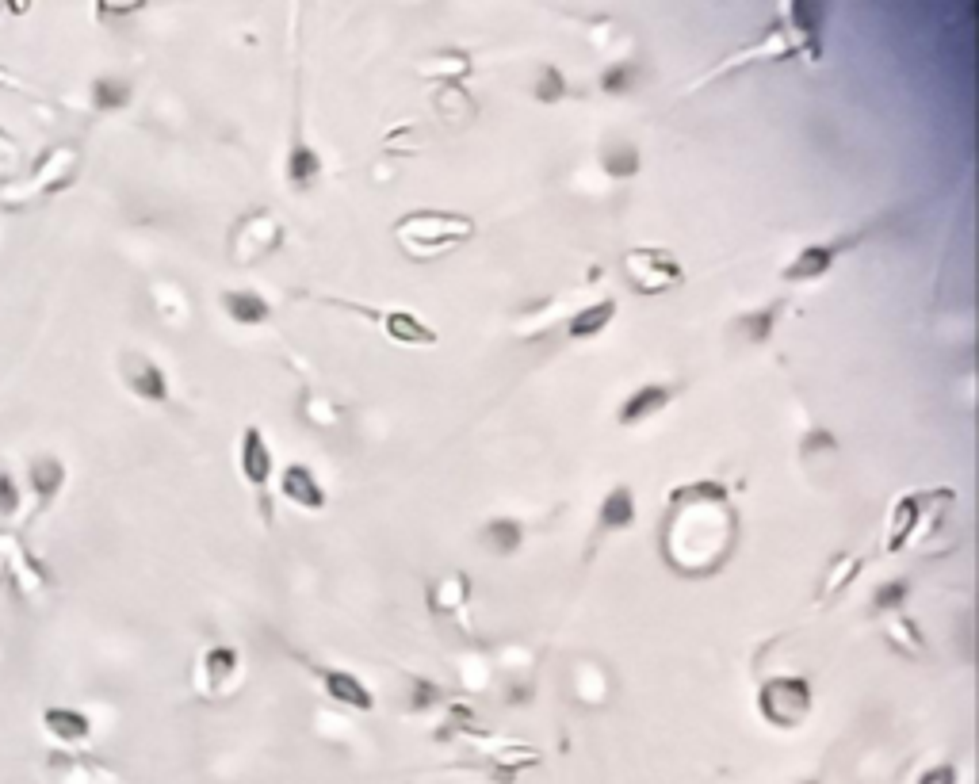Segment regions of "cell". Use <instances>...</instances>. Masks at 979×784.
Wrapping results in <instances>:
<instances>
[{
  "label": "cell",
  "mask_w": 979,
  "mask_h": 784,
  "mask_svg": "<svg viewBox=\"0 0 979 784\" xmlns=\"http://www.w3.org/2000/svg\"><path fill=\"white\" fill-rule=\"evenodd\" d=\"M475 238V222L456 211H410L394 222V241L414 257L433 261Z\"/></svg>",
  "instance_id": "1"
},
{
  "label": "cell",
  "mask_w": 979,
  "mask_h": 784,
  "mask_svg": "<svg viewBox=\"0 0 979 784\" xmlns=\"http://www.w3.org/2000/svg\"><path fill=\"white\" fill-rule=\"evenodd\" d=\"M758 712H762L765 723L781 727V731H792L800 727L811 712V685L804 677H769L762 689H758Z\"/></svg>",
  "instance_id": "2"
},
{
  "label": "cell",
  "mask_w": 979,
  "mask_h": 784,
  "mask_svg": "<svg viewBox=\"0 0 979 784\" xmlns=\"http://www.w3.org/2000/svg\"><path fill=\"white\" fill-rule=\"evenodd\" d=\"M620 268L639 295H666L685 280V268L670 249H628Z\"/></svg>",
  "instance_id": "3"
},
{
  "label": "cell",
  "mask_w": 979,
  "mask_h": 784,
  "mask_svg": "<svg viewBox=\"0 0 979 784\" xmlns=\"http://www.w3.org/2000/svg\"><path fill=\"white\" fill-rule=\"evenodd\" d=\"M283 241V222L272 211H253V215H245L234 226V234H230V257L238 264H253L268 257V253H276Z\"/></svg>",
  "instance_id": "4"
},
{
  "label": "cell",
  "mask_w": 979,
  "mask_h": 784,
  "mask_svg": "<svg viewBox=\"0 0 979 784\" xmlns=\"http://www.w3.org/2000/svg\"><path fill=\"white\" fill-rule=\"evenodd\" d=\"M238 463H241V479L257 490V498L264 505V517H268V482L276 475V459H272V448H268V440H264V433L257 425H249L241 433Z\"/></svg>",
  "instance_id": "5"
},
{
  "label": "cell",
  "mask_w": 979,
  "mask_h": 784,
  "mask_svg": "<svg viewBox=\"0 0 979 784\" xmlns=\"http://www.w3.org/2000/svg\"><path fill=\"white\" fill-rule=\"evenodd\" d=\"M77 169H81V153L73 146H54L31 169V192L35 196H54V192H62V188H69L77 180Z\"/></svg>",
  "instance_id": "6"
},
{
  "label": "cell",
  "mask_w": 979,
  "mask_h": 784,
  "mask_svg": "<svg viewBox=\"0 0 979 784\" xmlns=\"http://www.w3.org/2000/svg\"><path fill=\"white\" fill-rule=\"evenodd\" d=\"M119 375H123L127 391L138 394L142 402H169V379L146 352H123L119 356Z\"/></svg>",
  "instance_id": "7"
},
{
  "label": "cell",
  "mask_w": 979,
  "mask_h": 784,
  "mask_svg": "<svg viewBox=\"0 0 979 784\" xmlns=\"http://www.w3.org/2000/svg\"><path fill=\"white\" fill-rule=\"evenodd\" d=\"M280 494L295 509H306V513H322L326 509V486L314 479V471L303 467V463H287L280 471Z\"/></svg>",
  "instance_id": "8"
},
{
  "label": "cell",
  "mask_w": 979,
  "mask_h": 784,
  "mask_svg": "<svg viewBox=\"0 0 979 784\" xmlns=\"http://www.w3.org/2000/svg\"><path fill=\"white\" fill-rule=\"evenodd\" d=\"M926 509H930V494H907V498L895 501L892 509V536H888V551H903L911 536H918V528H934V521H926Z\"/></svg>",
  "instance_id": "9"
},
{
  "label": "cell",
  "mask_w": 979,
  "mask_h": 784,
  "mask_svg": "<svg viewBox=\"0 0 979 784\" xmlns=\"http://www.w3.org/2000/svg\"><path fill=\"white\" fill-rule=\"evenodd\" d=\"M322 176V157L318 150L306 142V138H295L291 150H287V165H283V180L295 196H306L314 188V180Z\"/></svg>",
  "instance_id": "10"
},
{
  "label": "cell",
  "mask_w": 979,
  "mask_h": 784,
  "mask_svg": "<svg viewBox=\"0 0 979 784\" xmlns=\"http://www.w3.org/2000/svg\"><path fill=\"white\" fill-rule=\"evenodd\" d=\"M318 677H322V689H326L329 700L345 704L352 712H371L375 708L371 689L356 674H349V670H318Z\"/></svg>",
  "instance_id": "11"
},
{
  "label": "cell",
  "mask_w": 979,
  "mask_h": 784,
  "mask_svg": "<svg viewBox=\"0 0 979 784\" xmlns=\"http://www.w3.org/2000/svg\"><path fill=\"white\" fill-rule=\"evenodd\" d=\"M670 398H674V387H666V383H643L639 391L624 398V406H620L616 421H620V425H639V421H651L654 414H662V410L670 406Z\"/></svg>",
  "instance_id": "12"
},
{
  "label": "cell",
  "mask_w": 979,
  "mask_h": 784,
  "mask_svg": "<svg viewBox=\"0 0 979 784\" xmlns=\"http://www.w3.org/2000/svg\"><path fill=\"white\" fill-rule=\"evenodd\" d=\"M834 257H838L834 245H807V249L796 253V261L784 264L781 280L784 284H811V280L827 276L830 268H834Z\"/></svg>",
  "instance_id": "13"
},
{
  "label": "cell",
  "mask_w": 979,
  "mask_h": 784,
  "mask_svg": "<svg viewBox=\"0 0 979 784\" xmlns=\"http://www.w3.org/2000/svg\"><path fill=\"white\" fill-rule=\"evenodd\" d=\"M222 310L230 322L238 326H264L272 318V306L264 295L249 291V287H234V291H222Z\"/></svg>",
  "instance_id": "14"
},
{
  "label": "cell",
  "mask_w": 979,
  "mask_h": 784,
  "mask_svg": "<svg viewBox=\"0 0 979 784\" xmlns=\"http://www.w3.org/2000/svg\"><path fill=\"white\" fill-rule=\"evenodd\" d=\"M383 333H387L391 341H398V345H414V349H421V345H436V329L425 326L414 310H387V314H383Z\"/></svg>",
  "instance_id": "15"
},
{
  "label": "cell",
  "mask_w": 979,
  "mask_h": 784,
  "mask_svg": "<svg viewBox=\"0 0 979 784\" xmlns=\"http://www.w3.org/2000/svg\"><path fill=\"white\" fill-rule=\"evenodd\" d=\"M238 674H241V658L234 647H211V651L203 654V662H199V677H203L207 693H218V689L234 685Z\"/></svg>",
  "instance_id": "16"
},
{
  "label": "cell",
  "mask_w": 979,
  "mask_h": 784,
  "mask_svg": "<svg viewBox=\"0 0 979 784\" xmlns=\"http://www.w3.org/2000/svg\"><path fill=\"white\" fill-rule=\"evenodd\" d=\"M612 318H616V303H612V299H597V303L582 306L578 314H570L566 333H570L574 341H593V337H601V333L612 326Z\"/></svg>",
  "instance_id": "17"
},
{
  "label": "cell",
  "mask_w": 979,
  "mask_h": 784,
  "mask_svg": "<svg viewBox=\"0 0 979 784\" xmlns=\"http://www.w3.org/2000/svg\"><path fill=\"white\" fill-rule=\"evenodd\" d=\"M792 12V27H796V39L807 46L811 58H819V39H823V20H827V8L823 4H811V0H796L788 4ZM796 43V46H800Z\"/></svg>",
  "instance_id": "18"
},
{
  "label": "cell",
  "mask_w": 979,
  "mask_h": 784,
  "mask_svg": "<svg viewBox=\"0 0 979 784\" xmlns=\"http://www.w3.org/2000/svg\"><path fill=\"white\" fill-rule=\"evenodd\" d=\"M635 521V498H631L628 486H612L601 509H597V528L601 532H624Z\"/></svg>",
  "instance_id": "19"
},
{
  "label": "cell",
  "mask_w": 979,
  "mask_h": 784,
  "mask_svg": "<svg viewBox=\"0 0 979 784\" xmlns=\"http://www.w3.org/2000/svg\"><path fill=\"white\" fill-rule=\"evenodd\" d=\"M43 727L58 742H66V746H73V742H85L88 731H92L88 716H85V712H77V708H46Z\"/></svg>",
  "instance_id": "20"
},
{
  "label": "cell",
  "mask_w": 979,
  "mask_h": 784,
  "mask_svg": "<svg viewBox=\"0 0 979 784\" xmlns=\"http://www.w3.org/2000/svg\"><path fill=\"white\" fill-rule=\"evenodd\" d=\"M482 544L490 547L494 555L501 559H509V555H517L524 544V524L513 521V517H498V521H490L482 528Z\"/></svg>",
  "instance_id": "21"
},
{
  "label": "cell",
  "mask_w": 979,
  "mask_h": 784,
  "mask_svg": "<svg viewBox=\"0 0 979 784\" xmlns=\"http://www.w3.org/2000/svg\"><path fill=\"white\" fill-rule=\"evenodd\" d=\"M601 165H605V173H609L612 180H628V176H635L639 169H643V153H639L635 142H624V138H620V142L605 146Z\"/></svg>",
  "instance_id": "22"
},
{
  "label": "cell",
  "mask_w": 979,
  "mask_h": 784,
  "mask_svg": "<svg viewBox=\"0 0 979 784\" xmlns=\"http://www.w3.org/2000/svg\"><path fill=\"white\" fill-rule=\"evenodd\" d=\"M421 77H433V81H448V85H459L467 73H471V58L459 54V50H440L433 54L429 62H421Z\"/></svg>",
  "instance_id": "23"
},
{
  "label": "cell",
  "mask_w": 979,
  "mask_h": 784,
  "mask_svg": "<svg viewBox=\"0 0 979 784\" xmlns=\"http://www.w3.org/2000/svg\"><path fill=\"white\" fill-rule=\"evenodd\" d=\"M31 482H35V494L39 501H54V494L62 490V482H66V467L58 463L54 456H39L31 463Z\"/></svg>",
  "instance_id": "24"
},
{
  "label": "cell",
  "mask_w": 979,
  "mask_h": 784,
  "mask_svg": "<svg viewBox=\"0 0 979 784\" xmlns=\"http://www.w3.org/2000/svg\"><path fill=\"white\" fill-rule=\"evenodd\" d=\"M467 589H471L467 574H448V578L429 593V605H433L436 612H456L467 605Z\"/></svg>",
  "instance_id": "25"
},
{
  "label": "cell",
  "mask_w": 979,
  "mask_h": 784,
  "mask_svg": "<svg viewBox=\"0 0 979 784\" xmlns=\"http://www.w3.org/2000/svg\"><path fill=\"white\" fill-rule=\"evenodd\" d=\"M92 104L100 111H119L131 104V81H123V77H100L96 85H92Z\"/></svg>",
  "instance_id": "26"
},
{
  "label": "cell",
  "mask_w": 979,
  "mask_h": 784,
  "mask_svg": "<svg viewBox=\"0 0 979 784\" xmlns=\"http://www.w3.org/2000/svg\"><path fill=\"white\" fill-rule=\"evenodd\" d=\"M303 421H310L314 429H333L337 421H341V410L322 398V394H306L303 398Z\"/></svg>",
  "instance_id": "27"
},
{
  "label": "cell",
  "mask_w": 979,
  "mask_h": 784,
  "mask_svg": "<svg viewBox=\"0 0 979 784\" xmlns=\"http://www.w3.org/2000/svg\"><path fill=\"white\" fill-rule=\"evenodd\" d=\"M532 96H536L540 104H559V100L566 96V77L555 66L540 69V77H536V85H532Z\"/></svg>",
  "instance_id": "28"
},
{
  "label": "cell",
  "mask_w": 979,
  "mask_h": 784,
  "mask_svg": "<svg viewBox=\"0 0 979 784\" xmlns=\"http://www.w3.org/2000/svg\"><path fill=\"white\" fill-rule=\"evenodd\" d=\"M739 333L746 337V345H765L769 333H773V310H754V314H742Z\"/></svg>",
  "instance_id": "29"
},
{
  "label": "cell",
  "mask_w": 979,
  "mask_h": 784,
  "mask_svg": "<svg viewBox=\"0 0 979 784\" xmlns=\"http://www.w3.org/2000/svg\"><path fill=\"white\" fill-rule=\"evenodd\" d=\"M888 639H892L899 651H907V654H918V651H922V635H918L914 620H907V616H899L892 628H888Z\"/></svg>",
  "instance_id": "30"
},
{
  "label": "cell",
  "mask_w": 979,
  "mask_h": 784,
  "mask_svg": "<svg viewBox=\"0 0 979 784\" xmlns=\"http://www.w3.org/2000/svg\"><path fill=\"white\" fill-rule=\"evenodd\" d=\"M861 574V559H853V555H842L838 563H834V574H830L827 582H823V593H838V589H846L853 578Z\"/></svg>",
  "instance_id": "31"
},
{
  "label": "cell",
  "mask_w": 979,
  "mask_h": 784,
  "mask_svg": "<svg viewBox=\"0 0 979 784\" xmlns=\"http://www.w3.org/2000/svg\"><path fill=\"white\" fill-rule=\"evenodd\" d=\"M907 601V582H892V586H880L876 589V597H872V609L876 612H892V609H899Z\"/></svg>",
  "instance_id": "32"
},
{
  "label": "cell",
  "mask_w": 979,
  "mask_h": 784,
  "mask_svg": "<svg viewBox=\"0 0 979 784\" xmlns=\"http://www.w3.org/2000/svg\"><path fill=\"white\" fill-rule=\"evenodd\" d=\"M639 81V73L631 66H612L605 77H601V85H605V92H628L631 85Z\"/></svg>",
  "instance_id": "33"
},
{
  "label": "cell",
  "mask_w": 979,
  "mask_h": 784,
  "mask_svg": "<svg viewBox=\"0 0 979 784\" xmlns=\"http://www.w3.org/2000/svg\"><path fill=\"white\" fill-rule=\"evenodd\" d=\"M436 700H440V689H436L433 681H414V700H410V708H414V712L433 708Z\"/></svg>",
  "instance_id": "34"
},
{
  "label": "cell",
  "mask_w": 979,
  "mask_h": 784,
  "mask_svg": "<svg viewBox=\"0 0 979 784\" xmlns=\"http://www.w3.org/2000/svg\"><path fill=\"white\" fill-rule=\"evenodd\" d=\"M16 505H20V490L8 471H0V513H16Z\"/></svg>",
  "instance_id": "35"
},
{
  "label": "cell",
  "mask_w": 979,
  "mask_h": 784,
  "mask_svg": "<svg viewBox=\"0 0 979 784\" xmlns=\"http://www.w3.org/2000/svg\"><path fill=\"white\" fill-rule=\"evenodd\" d=\"M16 165H20V146H12V142L0 134V180H8V176L16 173Z\"/></svg>",
  "instance_id": "36"
},
{
  "label": "cell",
  "mask_w": 979,
  "mask_h": 784,
  "mask_svg": "<svg viewBox=\"0 0 979 784\" xmlns=\"http://www.w3.org/2000/svg\"><path fill=\"white\" fill-rule=\"evenodd\" d=\"M918 784H957V769L953 765H934V769H926Z\"/></svg>",
  "instance_id": "37"
},
{
  "label": "cell",
  "mask_w": 979,
  "mask_h": 784,
  "mask_svg": "<svg viewBox=\"0 0 979 784\" xmlns=\"http://www.w3.org/2000/svg\"><path fill=\"white\" fill-rule=\"evenodd\" d=\"M138 8L142 4H108V0L100 4V12H115V16H127V12H138Z\"/></svg>",
  "instance_id": "38"
},
{
  "label": "cell",
  "mask_w": 979,
  "mask_h": 784,
  "mask_svg": "<svg viewBox=\"0 0 979 784\" xmlns=\"http://www.w3.org/2000/svg\"><path fill=\"white\" fill-rule=\"evenodd\" d=\"M804 784H819V781H804Z\"/></svg>",
  "instance_id": "39"
}]
</instances>
